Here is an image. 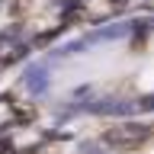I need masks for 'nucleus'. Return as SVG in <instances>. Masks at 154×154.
Wrapping results in <instances>:
<instances>
[{
	"mask_svg": "<svg viewBox=\"0 0 154 154\" xmlns=\"http://www.w3.org/2000/svg\"><path fill=\"white\" fill-rule=\"evenodd\" d=\"M48 96L80 112H144L154 109V16L61 48L42 71Z\"/></svg>",
	"mask_w": 154,
	"mask_h": 154,
	"instance_id": "1",
	"label": "nucleus"
}]
</instances>
